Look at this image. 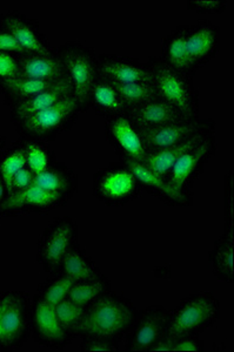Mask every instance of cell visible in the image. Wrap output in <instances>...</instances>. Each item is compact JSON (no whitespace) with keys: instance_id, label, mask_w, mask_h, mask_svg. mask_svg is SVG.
<instances>
[{"instance_id":"f35d334b","label":"cell","mask_w":234,"mask_h":352,"mask_svg":"<svg viewBox=\"0 0 234 352\" xmlns=\"http://www.w3.org/2000/svg\"><path fill=\"white\" fill-rule=\"evenodd\" d=\"M198 342L192 340V338H178L174 340L173 346H172V351H182V352H197L199 351Z\"/></svg>"},{"instance_id":"44dd1931","label":"cell","mask_w":234,"mask_h":352,"mask_svg":"<svg viewBox=\"0 0 234 352\" xmlns=\"http://www.w3.org/2000/svg\"><path fill=\"white\" fill-rule=\"evenodd\" d=\"M137 187V179L129 169H114L103 176L99 189L101 195L109 200H121L129 197Z\"/></svg>"},{"instance_id":"4dcf8cb0","label":"cell","mask_w":234,"mask_h":352,"mask_svg":"<svg viewBox=\"0 0 234 352\" xmlns=\"http://www.w3.org/2000/svg\"><path fill=\"white\" fill-rule=\"evenodd\" d=\"M33 184L49 192L63 194L66 189L69 188L70 182L63 173L47 168L45 169L44 172L34 175Z\"/></svg>"},{"instance_id":"6da1fadb","label":"cell","mask_w":234,"mask_h":352,"mask_svg":"<svg viewBox=\"0 0 234 352\" xmlns=\"http://www.w3.org/2000/svg\"><path fill=\"white\" fill-rule=\"evenodd\" d=\"M152 84L159 98L177 107L189 119H198V92L194 88L192 76L178 72L160 58H151L147 63Z\"/></svg>"},{"instance_id":"9a60e30c","label":"cell","mask_w":234,"mask_h":352,"mask_svg":"<svg viewBox=\"0 0 234 352\" xmlns=\"http://www.w3.org/2000/svg\"><path fill=\"white\" fill-rule=\"evenodd\" d=\"M189 30L190 25H180L174 28L173 31L166 36L162 45V56L159 58L178 72L193 78L194 74L198 71L194 68L187 52L186 41Z\"/></svg>"},{"instance_id":"9c48e42d","label":"cell","mask_w":234,"mask_h":352,"mask_svg":"<svg viewBox=\"0 0 234 352\" xmlns=\"http://www.w3.org/2000/svg\"><path fill=\"white\" fill-rule=\"evenodd\" d=\"M99 76L116 84H152V74L146 63L136 58L100 54L98 56Z\"/></svg>"},{"instance_id":"836d02e7","label":"cell","mask_w":234,"mask_h":352,"mask_svg":"<svg viewBox=\"0 0 234 352\" xmlns=\"http://www.w3.org/2000/svg\"><path fill=\"white\" fill-rule=\"evenodd\" d=\"M74 283L76 282L70 277H61V278L53 282L52 285H50L46 292H45L43 300H46L47 303L53 305V307H56L58 303H61V300H65L66 295H69V292Z\"/></svg>"},{"instance_id":"ac0fdd59","label":"cell","mask_w":234,"mask_h":352,"mask_svg":"<svg viewBox=\"0 0 234 352\" xmlns=\"http://www.w3.org/2000/svg\"><path fill=\"white\" fill-rule=\"evenodd\" d=\"M211 134H202V135H197L190 139V140L182 142V144H176L169 148L160 149L157 152L149 153V155L146 157L145 161L142 164L154 173L156 175L162 177L164 180L167 181V175L171 172V169L173 167V164L177 162L178 159L187 152L189 149L193 148L197 144H200L206 136Z\"/></svg>"},{"instance_id":"d4e9b609","label":"cell","mask_w":234,"mask_h":352,"mask_svg":"<svg viewBox=\"0 0 234 352\" xmlns=\"http://www.w3.org/2000/svg\"><path fill=\"white\" fill-rule=\"evenodd\" d=\"M34 320L36 328L41 335L51 340H58L64 336V327L58 320L56 307L47 303L46 300H39L34 310Z\"/></svg>"},{"instance_id":"484cf974","label":"cell","mask_w":234,"mask_h":352,"mask_svg":"<svg viewBox=\"0 0 234 352\" xmlns=\"http://www.w3.org/2000/svg\"><path fill=\"white\" fill-rule=\"evenodd\" d=\"M112 84L117 89L118 94L120 96L126 109H132V107L145 104L149 101L160 99L153 84H144V82H136V84L112 82Z\"/></svg>"},{"instance_id":"7a4b0ae2","label":"cell","mask_w":234,"mask_h":352,"mask_svg":"<svg viewBox=\"0 0 234 352\" xmlns=\"http://www.w3.org/2000/svg\"><path fill=\"white\" fill-rule=\"evenodd\" d=\"M134 318V309L127 302L106 296L94 302L85 311L77 328L96 340H107L125 331Z\"/></svg>"},{"instance_id":"ab89813d","label":"cell","mask_w":234,"mask_h":352,"mask_svg":"<svg viewBox=\"0 0 234 352\" xmlns=\"http://www.w3.org/2000/svg\"><path fill=\"white\" fill-rule=\"evenodd\" d=\"M85 350L87 351H105V352H112L117 351V349L112 346V345L109 344V343H106V342H103L101 340H92V342H89L87 343L85 346Z\"/></svg>"},{"instance_id":"2e32d148","label":"cell","mask_w":234,"mask_h":352,"mask_svg":"<svg viewBox=\"0 0 234 352\" xmlns=\"http://www.w3.org/2000/svg\"><path fill=\"white\" fill-rule=\"evenodd\" d=\"M70 96H73V87L69 78L66 76L47 91L14 104L12 111L13 119L19 122L34 113L41 112L59 104Z\"/></svg>"},{"instance_id":"8992f818","label":"cell","mask_w":234,"mask_h":352,"mask_svg":"<svg viewBox=\"0 0 234 352\" xmlns=\"http://www.w3.org/2000/svg\"><path fill=\"white\" fill-rule=\"evenodd\" d=\"M0 28L10 33L29 54H51L56 51L41 33L38 21L18 10L0 13Z\"/></svg>"},{"instance_id":"cb8c5ba5","label":"cell","mask_w":234,"mask_h":352,"mask_svg":"<svg viewBox=\"0 0 234 352\" xmlns=\"http://www.w3.org/2000/svg\"><path fill=\"white\" fill-rule=\"evenodd\" d=\"M126 167L140 184H145L149 188L162 192L164 197H169L170 200L176 201V202H185L186 197L172 188L167 181L151 172L142 162L129 159L126 161Z\"/></svg>"},{"instance_id":"7c38bea8","label":"cell","mask_w":234,"mask_h":352,"mask_svg":"<svg viewBox=\"0 0 234 352\" xmlns=\"http://www.w3.org/2000/svg\"><path fill=\"white\" fill-rule=\"evenodd\" d=\"M129 120L139 131L140 129H153L164 127L167 124L191 120L185 114H182L177 107L169 104L162 99L149 101L136 107L127 109ZM194 120V119H193Z\"/></svg>"},{"instance_id":"e575fe53","label":"cell","mask_w":234,"mask_h":352,"mask_svg":"<svg viewBox=\"0 0 234 352\" xmlns=\"http://www.w3.org/2000/svg\"><path fill=\"white\" fill-rule=\"evenodd\" d=\"M187 8L202 14H220L226 11L225 0H191L187 1Z\"/></svg>"},{"instance_id":"4316f807","label":"cell","mask_w":234,"mask_h":352,"mask_svg":"<svg viewBox=\"0 0 234 352\" xmlns=\"http://www.w3.org/2000/svg\"><path fill=\"white\" fill-rule=\"evenodd\" d=\"M65 276L72 278L74 282H89L96 280V272L78 249L71 248L61 261Z\"/></svg>"},{"instance_id":"5b68a950","label":"cell","mask_w":234,"mask_h":352,"mask_svg":"<svg viewBox=\"0 0 234 352\" xmlns=\"http://www.w3.org/2000/svg\"><path fill=\"white\" fill-rule=\"evenodd\" d=\"M213 129V121L194 119V120L167 124L159 129H140V131L138 129V131L140 133L146 148L149 153H152L182 144L190 140L194 136L212 134Z\"/></svg>"},{"instance_id":"7402d4cb","label":"cell","mask_w":234,"mask_h":352,"mask_svg":"<svg viewBox=\"0 0 234 352\" xmlns=\"http://www.w3.org/2000/svg\"><path fill=\"white\" fill-rule=\"evenodd\" d=\"M61 79H64V78H61ZM61 79H58V80H43V79L16 76L11 80L0 85V88L8 98L12 99L16 104H18L21 101L26 100L29 98L39 94V93L47 91L53 86H56Z\"/></svg>"},{"instance_id":"3957f363","label":"cell","mask_w":234,"mask_h":352,"mask_svg":"<svg viewBox=\"0 0 234 352\" xmlns=\"http://www.w3.org/2000/svg\"><path fill=\"white\" fill-rule=\"evenodd\" d=\"M64 64L66 76L73 87V96L84 107L89 102L94 82L99 78L98 56L93 48L79 41H69L57 48Z\"/></svg>"},{"instance_id":"ffe728a7","label":"cell","mask_w":234,"mask_h":352,"mask_svg":"<svg viewBox=\"0 0 234 352\" xmlns=\"http://www.w3.org/2000/svg\"><path fill=\"white\" fill-rule=\"evenodd\" d=\"M61 195L63 194L61 192H49L36 184H31L24 190L13 192L10 197H6L4 207L8 209H19L23 207L45 208L57 204L58 201L61 200Z\"/></svg>"},{"instance_id":"52a82bcc","label":"cell","mask_w":234,"mask_h":352,"mask_svg":"<svg viewBox=\"0 0 234 352\" xmlns=\"http://www.w3.org/2000/svg\"><path fill=\"white\" fill-rule=\"evenodd\" d=\"M214 148L213 136L209 135L195 147L184 153L167 175V182L171 187L185 197L186 190L198 177L199 172L213 154Z\"/></svg>"},{"instance_id":"b9f144b4","label":"cell","mask_w":234,"mask_h":352,"mask_svg":"<svg viewBox=\"0 0 234 352\" xmlns=\"http://www.w3.org/2000/svg\"><path fill=\"white\" fill-rule=\"evenodd\" d=\"M0 310H1V300H0Z\"/></svg>"},{"instance_id":"83f0119b","label":"cell","mask_w":234,"mask_h":352,"mask_svg":"<svg viewBox=\"0 0 234 352\" xmlns=\"http://www.w3.org/2000/svg\"><path fill=\"white\" fill-rule=\"evenodd\" d=\"M233 232L225 234L222 240L215 244V249L212 252V264L214 269L225 278L232 280L233 277V252H234Z\"/></svg>"},{"instance_id":"8fae6325","label":"cell","mask_w":234,"mask_h":352,"mask_svg":"<svg viewBox=\"0 0 234 352\" xmlns=\"http://www.w3.org/2000/svg\"><path fill=\"white\" fill-rule=\"evenodd\" d=\"M76 237V226L69 219H61L50 227L41 240L39 257L41 262L53 268L64 260L65 255L73 248Z\"/></svg>"},{"instance_id":"8d00e7d4","label":"cell","mask_w":234,"mask_h":352,"mask_svg":"<svg viewBox=\"0 0 234 352\" xmlns=\"http://www.w3.org/2000/svg\"><path fill=\"white\" fill-rule=\"evenodd\" d=\"M0 53H10L14 56L26 54L24 48L13 38L10 33L0 28Z\"/></svg>"},{"instance_id":"277c9868","label":"cell","mask_w":234,"mask_h":352,"mask_svg":"<svg viewBox=\"0 0 234 352\" xmlns=\"http://www.w3.org/2000/svg\"><path fill=\"white\" fill-rule=\"evenodd\" d=\"M218 300L211 294H197L182 300L170 318L166 338L174 340L206 328L218 320Z\"/></svg>"},{"instance_id":"4fadbf2b","label":"cell","mask_w":234,"mask_h":352,"mask_svg":"<svg viewBox=\"0 0 234 352\" xmlns=\"http://www.w3.org/2000/svg\"><path fill=\"white\" fill-rule=\"evenodd\" d=\"M170 317L162 308L149 309L134 328L129 340V349L134 351L151 350L158 340H162L164 331H167Z\"/></svg>"},{"instance_id":"30bf717a","label":"cell","mask_w":234,"mask_h":352,"mask_svg":"<svg viewBox=\"0 0 234 352\" xmlns=\"http://www.w3.org/2000/svg\"><path fill=\"white\" fill-rule=\"evenodd\" d=\"M220 39V28L212 21L202 19L190 25L186 44L191 61L197 71L218 56Z\"/></svg>"},{"instance_id":"603a6c76","label":"cell","mask_w":234,"mask_h":352,"mask_svg":"<svg viewBox=\"0 0 234 352\" xmlns=\"http://www.w3.org/2000/svg\"><path fill=\"white\" fill-rule=\"evenodd\" d=\"M89 101H92L98 109L114 116H120L121 113L127 111L114 84L100 76L94 82Z\"/></svg>"},{"instance_id":"f1b7e54d","label":"cell","mask_w":234,"mask_h":352,"mask_svg":"<svg viewBox=\"0 0 234 352\" xmlns=\"http://www.w3.org/2000/svg\"><path fill=\"white\" fill-rule=\"evenodd\" d=\"M26 167V156L25 147L13 151L0 162V176L4 182L6 194L11 195L12 192L13 177L21 168Z\"/></svg>"},{"instance_id":"d6986e66","label":"cell","mask_w":234,"mask_h":352,"mask_svg":"<svg viewBox=\"0 0 234 352\" xmlns=\"http://www.w3.org/2000/svg\"><path fill=\"white\" fill-rule=\"evenodd\" d=\"M0 327L5 343H12L21 335L24 327V312L21 298L8 296L1 300Z\"/></svg>"},{"instance_id":"ba28073f","label":"cell","mask_w":234,"mask_h":352,"mask_svg":"<svg viewBox=\"0 0 234 352\" xmlns=\"http://www.w3.org/2000/svg\"><path fill=\"white\" fill-rule=\"evenodd\" d=\"M81 106L76 96H70L50 109L34 113L19 121L23 132L33 136H46L63 129L72 119Z\"/></svg>"},{"instance_id":"d6a6232c","label":"cell","mask_w":234,"mask_h":352,"mask_svg":"<svg viewBox=\"0 0 234 352\" xmlns=\"http://www.w3.org/2000/svg\"><path fill=\"white\" fill-rule=\"evenodd\" d=\"M25 156H26V164L33 174H39L44 172L49 167V155L45 152V149L41 144H31L25 147Z\"/></svg>"},{"instance_id":"d590c367","label":"cell","mask_w":234,"mask_h":352,"mask_svg":"<svg viewBox=\"0 0 234 352\" xmlns=\"http://www.w3.org/2000/svg\"><path fill=\"white\" fill-rule=\"evenodd\" d=\"M18 56L10 53H0V85L18 76L19 60Z\"/></svg>"},{"instance_id":"f546056e","label":"cell","mask_w":234,"mask_h":352,"mask_svg":"<svg viewBox=\"0 0 234 352\" xmlns=\"http://www.w3.org/2000/svg\"><path fill=\"white\" fill-rule=\"evenodd\" d=\"M104 288H105V285L99 280L76 282L69 292V298L77 305H86L91 300L97 298Z\"/></svg>"},{"instance_id":"e0dca14e","label":"cell","mask_w":234,"mask_h":352,"mask_svg":"<svg viewBox=\"0 0 234 352\" xmlns=\"http://www.w3.org/2000/svg\"><path fill=\"white\" fill-rule=\"evenodd\" d=\"M109 131L114 140L119 144L131 160L144 162L149 155V151L144 144L140 133L129 116H116L109 122Z\"/></svg>"},{"instance_id":"60d3db41","label":"cell","mask_w":234,"mask_h":352,"mask_svg":"<svg viewBox=\"0 0 234 352\" xmlns=\"http://www.w3.org/2000/svg\"><path fill=\"white\" fill-rule=\"evenodd\" d=\"M3 340V335H1V327H0V340Z\"/></svg>"},{"instance_id":"1f68e13d","label":"cell","mask_w":234,"mask_h":352,"mask_svg":"<svg viewBox=\"0 0 234 352\" xmlns=\"http://www.w3.org/2000/svg\"><path fill=\"white\" fill-rule=\"evenodd\" d=\"M56 314L63 327L72 328L78 327L85 314V309L84 305H77L69 298L61 300V303L56 305Z\"/></svg>"},{"instance_id":"5bb4252c","label":"cell","mask_w":234,"mask_h":352,"mask_svg":"<svg viewBox=\"0 0 234 352\" xmlns=\"http://www.w3.org/2000/svg\"><path fill=\"white\" fill-rule=\"evenodd\" d=\"M18 76L43 80H58L66 76L64 64L57 48L51 54H29L18 56Z\"/></svg>"},{"instance_id":"74e56055","label":"cell","mask_w":234,"mask_h":352,"mask_svg":"<svg viewBox=\"0 0 234 352\" xmlns=\"http://www.w3.org/2000/svg\"><path fill=\"white\" fill-rule=\"evenodd\" d=\"M33 179H34V174H33L32 170L29 167L21 168L13 177L12 192L11 194L21 192V190H24V189L30 187L31 184H33Z\"/></svg>"}]
</instances>
